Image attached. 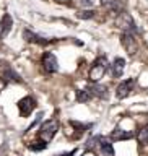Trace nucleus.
I'll use <instances>...</instances> for the list:
<instances>
[{"instance_id": "ddd939ff", "label": "nucleus", "mask_w": 148, "mask_h": 156, "mask_svg": "<svg viewBox=\"0 0 148 156\" xmlns=\"http://www.w3.org/2000/svg\"><path fill=\"white\" fill-rule=\"evenodd\" d=\"M103 5H104V8H107L111 13H117V15H119L121 12H124V10H122L121 0H103Z\"/></svg>"}, {"instance_id": "aec40b11", "label": "nucleus", "mask_w": 148, "mask_h": 156, "mask_svg": "<svg viewBox=\"0 0 148 156\" xmlns=\"http://www.w3.org/2000/svg\"><path fill=\"white\" fill-rule=\"evenodd\" d=\"M95 10H80V12L77 13V16L78 18H81V20H91L93 16H95Z\"/></svg>"}, {"instance_id": "412c9836", "label": "nucleus", "mask_w": 148, "mask_h": 156, "mask_svg": "<svg viewBox=\"0 0 148 156\" xmlns=\"http://www.w3.org/2000/svg\"><path fill=\"white\" fill-rule=\"evenodd\" d=\"M70 125H73V127H77V130L78 132H85L86 129H91V124H78V122H75V120H72L70 122Z\"/></svg>"}, {"instance_id": "f03ea898", "label": "nucleus", "mask_w": 148, "mask_h": 156, "mask_svg": "<svg viewBox=\"0 0 148 156\" xmlns=\"http://www.w3.org/2000/svg\"><path fill=\"white\" fill-rule=\"evenodd\" d=\"M59 130V120L57 119H51V120H44L41 127H39V132H38V136L44 141H51L54 136H56Z\"/></svg>"}, {"instance_id": "6e6552de", "label": "nucleus", "mask_w": 148, "mask_h": 156, "mask_svg": "<svg viewBox=\"0 0 148 156\" xmlns=\"http://www.w3.org/2000/svg\"><path fill=\"white\" fill-rule=\"evenodd\" d=\"M23 39L26 42H33V44H39V46H49V44H54L56 39H47V37H42L36 34L31 29H24L23 31Z\"/></svg>"}, {"instance_id": "0eeeda50", "label": "nucleus", "mask_w": 148, "mask_h": 156, "mask_svg": "<svg viewBox=\"0 0 148 156\" xmlns=\"http://www.w3.org/2000/svg\"><path fill=\"white\" fill-rule=\"evenodd\" d=\"M41 63H42V70L46 73H56L59 70V60L52 52H44Z\"/></svg>"}, {"instance_id": "20e7f679", "label": "nucleus", "mask_w": 148, "mask_h": 156, "mask_svg": "<svg viewBox=\"0 0 148 156\" xmlns=\"http://www.w3.org/2000/svg\"><path fill=\"white\" fill-rule=\"evenodd\" d=\"M121 44H122V47L125 49V52L129 54V55H135L137 51H139V44H137V39H135V36H134V33L122 31Z\"/></svg>"}, {"instance_id": "f257e3e1", "label": "nucleus", "mask_w": 148, "mask_h": 156, "mask_svg": "<svg viewBox=\"0 0 148 156\" xmlns=\"http://www.w3.org/2000/svg\"><path fill=\"white\" fill-rule=\"evenodd\" d=\"M107 58L104 57V55H99L96 58L95 62H93V65H91V68H90V72H88V78H90V81H93V83H98L101 80L103 76H104V73H106V70H107Z\"/></svg>"}, {"instance_id": "39448f33", "label": "nucleus", "mask_w": 148, "mask_h": 156, "mask_svg": "<svg viewBox=\"0 0 148 156\" xmlns=\"http://www.w3.org/2000/svg\"><path fill=\"white\" fill-rule=\"evenodd\" d=\"M16 106H18L20 115L28 117V115H31V112L38 107V102H36V99H34L33 96H24V98H21V99L16 102Z\"/></svg>"}, {"instance_id": "9b49d317", "label": "nucleus", "mask_w": 148, "mask_h": 156, "mask_svg": "<svg viewBox=\"0 0 148 156\" xmlns=\"http://www.w3.org/2000/svg\"><path fill=\"white\" fill-rule=\"evenodd\" d=\"M125 70V60L122 57H117L114 58V62H112V76L114 78H121L122 73Z\"/></svg>"}, {"instance_id": "f3484780", "label": "nucleus", "mask_w": 148, "mask_h": 156, "mask_svg": "<svg viewBox=\"0 0 148 156\" xmlns=\"http://www.w3.org/2000/svg\"><path fill=\"white\" fill-rule=\"evenodd\" d=\"M28 148L31 151H42V150L47 148V141H44V140L39 138L38 141H33L31 145H28Z\"/></svg>"}, {"instance_id": "dca6fc26", "label": "nucleus", "mask_w": 148, "mask_h": 156, "mask_svg": "<svg viewBox=\"0 0 148 156\" xmlns=\"http://www.w3.org/2000/svg\"><path fill=\"white\" fill-rule=\"evenodd\" d=\"M91 88V93H93V96L95 98H99V99H106L107 98V88L106 86H103V85H93L90 86Z\"/></svg>"}, {"instance_id": "4468645a", "label": "nucleus", "mask_w": 148, "mask_h": 156, "mask_svg": "<svg viewBox=\"0 0 148 156\" xmlns=\"http://www.w3.org/2000/svg\"><path fill=\"white\" fill-rule=\"evenodd\" d=\"M93 93H91V88H83V90H78L77 91V101L78 102H90L93 99Z\"/></svg>"}, {"instance_id": "1a4fd4ad", "label": "nucleus", "mask_w": 148, "mask_h": 156, "mask_svg": "<svg viewBox=\"0 0 148 156\" xmlns=\"http://www.w3.org/2000/svg\"><path fill=\"white\" fill-rule=\"evenodd\" d=\"M134 86H135V80L134 78H127L122 83H119V86L116 88V96L119 99H125L127 96L134 91Z\"/></svg>"}, {"instance_id": "5701e85b", "label": "nucleus", "mask_w": 148, "mask_h": 156, "mask_svg": "<svg viewBox=\"0 0 148 156\" xmlns=\"http://www.w3.org/2000/svg\"><path fill=\"white\" fill-rule=\"evenodd\" d=\"M81 5H93L91 0H81Z\"/></svg>"}, {"instance_id": "2eb2a0df", "label": "nucleus", "mask_w": 148, "mask_h": 156, "mask_svg": "<svg viewBox=\"0 0 148 156\" xmlns=\"http://www.w3.org/2000/svg\"><path fill=\"white\" fill-rule=\"evenodd\" d=\"M134 136L132 132H127V130H121V129H114L111 133V140H129Z\"/></svg>"}, {"instance_id": "6ab92c4d", "label": "nucleus", "mask_w": 148, "mask_h": 156, "mask_svg": "<svg viewBox=\"0 0 148 156\" xmlns=\"http://www.w3.org/2000/svg\"><path fill=\"white\" fill-rule=\"evenodd\" d=\"M99 140H101V135H95V136H91L90 140H86L85 148H86V150H93V148H96V145L99 146Z\"/></svg>"}, {"instance_id": "4be33fe9", "label": "nucleus", "mask_w": 148, "mask_h": 156, "mask_svg": "<svg viewBox=\"0 0 148 156\" xmlns=\"http://www.w3.org/2000/svg\"><path fill=\"white\" fill-rule=\"evenodd\" d=\"M77 153V150H72V151H65V153H60V154H56V156H73Z\"/></svg>"}, {"instance_id": "423d86ee", "label": "nucleus", "mask_w": 148, "mask_h": 156, "mask_svg": "<svg viewBox=\"0 0 148 156\" xmlns=\"http://www.w3.org/2000/svg\"><path fill=\"white\" fill-rule=\"evenodd\" d=\"M0 80H3L5 85H7V83H10V81H12V83H21V81H23L21 76H20L18 73L8 65V63L0 65Z\"/></svg>"}, {"instance_id": "7ed1b4c3", "label": "nucleus", "mask_w": 148, "mask_h": 156, "mask_svg": "<svg viewBox=\"0 0 148 156\" xmlns=\"http://www.w3.org/2000/svg\"><path fill=\"white\" fill-rule=\"evenodd\" d=\"M116 26L121 28L122 31H129V33H135L137 31V26H135V21L132 18L130 13L127 12H121L116 18Z\"/></svg>"}, {"instance_id": "f8f14e48", "label": "nucleus", "mask_w": 148, "mask_h": 156, "mask_svg": "<svg viewBox=\"0 0 148 156\" xmlns=\"http://www.w3.org/2000/svg\"><path fill=\"white\" fill-rule=\"evenodd\" d=\"M99 150H101V153L104 154V156H114V146H112L109 138L101 136V140H99Z\"/></svg>"}, {"instance_id": "a211bd4d", "label": "nucleus", "mask_w": 148, "mask_h": 156, "mask_svg": "<svg viewBox=\"0 0 148 156\" xmlns=\"http://www.w3.org/2000/svg\"><path fill=\"white\" fill-rule=\"evenodd\" d=\"M137 140H139L140 145H146L148 143V125H145L143 129L139 130V133H137Z\"/></svg>"}, {"instance_id": "9d476101", "label": "nucleus", "mask_w": 148, "mask_h": 156, "mask_svg": "<svg viewBox=\"0 0 148 156\" xmlns=\"http://www.w3.org/2000/svg\"><path fill=\"white\" fill-rule=\"evenodd\" d=\"M12 26H13V20L8 13H5L2 16V21H0V37H5L7 34L12 31Z\"/></svg>"}]
</instances>
